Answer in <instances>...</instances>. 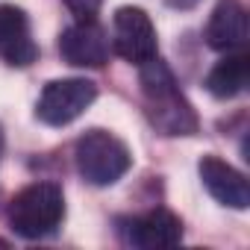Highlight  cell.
Segmentation results:
<instances>
[{"instance_id":"cell-2","label":"cell","mask_w":250,"mask_h":250,"mask_svg":"<svg viewBox=\"0 0 250 250\" xmlns=\"http://www.w3.org/2000/svg\"><path fill=\"white\" fill-rule=\"evenodd\" d=\"M77 171L91 186H115L133 165V153L118 136L106 130H88L74 145Z\"/></svg>"},{"instance_id":"cell-10","label":"cell","mask_w":250,"mask_h":250,"mask_svg":"<svg viewBox=\"0 0 250 250\" xmlns=\"http://www.w3.org/2000/svg\"><path fill=\"white\" fill-rule=\"evenodd\" d=\"M206 42L212 50L232 53L247 44V9L241 0H218L209 24H206Z\"/></svg>"},{"instance_id":"cell-3","label":"cell","mask_w":250,"mask_h":250,"mask_svg":"<svg viewBox=\"0 0 250 250\" xmlns=\"http://www.w3.org/2000/svg\"><path fill=\"white\" fill-rule=\"evenodd\" d=\"M65 218V197L56 183H33L9 203V224L21 238H44Z\"/></svg>"},{"instance_id":"cell-1","label":"cell","mask_w":250,"mask_h":250,"mask_svg":"<svg viewBox=\"0 0 250 250\" xmlns=\"http://www.w3.org/2000/svg\"><path fill=\"white\" fill-rule=\"evenodd\" d=\"M142 91L147 103V118L162 136H194L197 133V115L186 94L180 91L171 68L162 59H147L139 65Z\"/></svg>"},{"instance_id":"cell-4","label":"cell","mask_w":250,"mask_h":250,"mask_svg":"<svg viewBox=\"0 0 250 250\" xmlns=\"http://www.w3.org/2000/svg\"><path fill=\"white\" fill-rule=\"evenodd\" d=\"M94 97H97V85L91 80H83V77L53 80L44 85L36 103V115L47 127H65V124L77 121L94 103Z\"/></svg>"},{"instance_id":"cell-6","label":"cell","mask_w":250,"mask_h":250,"mask_svg":"<svg viewBox=\"0 0 250 250\" xmlns=\"http://www.w3.org/2000/svg\"><path fill=\"white\" fill-rule=\"evenodd\" d=\"M59 53L68 65L77 68H100L109 59V39L97 21H77L74 27L62 30Z\"/></svg>"},{"instance_id":"cell-12","label":"cell","mask_w":250,"mask_h":250,"mask_svg":"<svg viewBox=\"0 0 250 250\" xmlns=\"http://www.w3.org/2000/svg\"><path fill=\"white\" fill-rule=\"evenodd\" d=\"M65 6L77 21H97V12L103 6V0H65Z\"/></svg>"},{"instance_id":"cell-9","label":"cell","mask_w":250,"mask_h":250,"mask_svg":"<svg viewBox=\"0 0 250 250\" xmlns=\"http://www.w3.org/2000/svg\"><path fill=\"white\" fill-rule=\"evenodd\" d=\"M0 59L12 68H27L39 59L30 21L18 6H0Z\"/></svg>"},{"instance_id":"cell-11","label":"cell","mask_w":250,"mask_h":250,"mask_svg":"<svg viewBox=\"0 0 250 250\" xmlns=\"http://www.w3.org/2000/svg\"><path fill=\"white\" fill-rule=\"evenodd\" d=\"M247 88V56L244 53H227L206 77V91L218 100L238 97Z\"/></svg>"},{"instance_id":"cell-7","label":"cell","mask_w":250,"mask_h":250,"mask_svg":"<svg viewBox=\"0 0 250 250\" xmlns=\"http://www.w3.org/2000/svg\"><path fill=\"white\" fill-rule=\"evenodd\" d=\"M121 232L130 244L145 250H162L183 241V221L168 209H153L145 218L121 221Z\"/></svg>"},{"instance_id":"cell-14","label":"cell","mask_w":250,"mask_h":250,"mask_svg":"<svg viewBox=\"0 0 250 250\" xmlns=\"http://www.w3.org/2000/svg\"><path fill=\"white\" fill-rule=\"evenodd\" d=\"M0 153H3V127H0Z\"/></svg>"},{"instance_id":"cell-5","label":"cell","mask_w":250,"mask_h":250,"mask_svg":"<svg viewBox=\"0 0 250 250\" xmlns=\"http://www.w3.org/2000/svg\"><path fill=\"white\" fill-rule=\"evenodd\" d=\"M112 47L121 59L142 65L156 56V30L145 9L121 6L112 21Z\"/></svg>"},{"instance_id":"cell-8","label":"cell","mask_w":250,"mask_h":250,"mask_svg":"<svg viewBox=\"0 0 250 250\" xmlns=\"http://www.w3.org/2000/svg\"><path fill=\"white\" fill-rule=\"evenodd\" d=\"M197 171H200L206 191L218 203H224L229 209H247L250 206V186H247L244 174L235 171L229 162H224L218 156H203Z\"/></svg>"},{"instance_id":"cell-13","label":"cell","mask_w":250,"mask_h":250,"mask_svg":"<svg viewBox=\"0 0 250 250\" xmlns=\"http://www.w3.org/2000/svg\"><path fill=\"white\" fill-rule=\"evenodd\" d=\"M197 3H200V0H168V6H174V9H191Z\"/></svg>"}]
</instances>
